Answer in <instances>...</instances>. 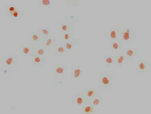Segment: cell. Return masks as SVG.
Returning a JSON list of instances; mask_svg holds the SVG:
<instances>
[{
	"label": "cell",
	"instance_id": "cell-6",
	"mask_svg": "<svg viewBox=\"0 0 151 114\" xmlns=\"http://www.w3.org/2000/svg\"><path fill=\"white\" fill-rule=\"evenodd\" d=\"M71 78L75 80L84 79L85 66L83 65L72 66Z\"/></svg>",
	"mask_w": 151,
	"mask_h": 114
},
{
	"label": "cell",
	"instance_id": "cell-5",
	"mask_svg": "<svg viewBox=\"0 0 151 114\" xmlns=\"http://www.w3.org/2000/svg\"><path fill=\"white\" fill-rule=\"evenodd\" d=\"M89 100L83 95L82 93H77L72 97L71 105L74 107H83L87 104Z\"/></svg>",
	"mask_w": 151,
	"mask_h": 114
},
{
	"label": "cell",
	"instance_id": "cell-25",
	"mask_svg": "<svg viewBox=\"0 0 151 114\" xmlns=\"http://www.w3.org/2000/svg\"><path fill=\"white\" fill-rule=\"evenodd\" d=\"M47 51L46 49L43 45H35V54L41 56L43 57V59H45V53Z\"/></svg>",
	"mask_w": 151,
	"mask_h": 114
},
{
	"label": "cell",
	"instance_id": "cell-14",
	"mask_svg": "<svg viewBox=\"0 0 151 114\" xmlns=\"http://www.w3.org/2000/svg\"><path fill=\"white\" fill-rule=\"evenodd\" d=\"M116 54L107 55L104 57V64L105 68H112L115 63Z\"/></svg>",
	"mask_w": 151,
	"mask_h": 114
},
{
	"label": "cell",
	"instance_id": "cell-26",
	"mask_svg": "<svg viewBox=\"0 0 151 114\" xmlns=\"http://www.w3.org/2000/svg\"><path fill=\"white\" fill-rule=\"evenodd\" d=\"M102 95H98L94 97L93 99H91L90 100H89L88 102L93 105L95 107H99L102 105Z\"/></svg>",
	"mask_w": 151,
	"mask_h": 114
},
{
	"label": "cell",
	"instance_id": "cell-29",
	"mask_svg": "<svg viewBox=\"0 0 151 114\" xmlns=\"http://www.w3.org/2000/svg\"><path fill=\"white\" fill-rule=\"evenodd\" d=\"M80 1H75V0H69L66 1L65 2V5L66 7H76L79 5L80 3Z\"/></svg>",
	"mask_w": 151,
	"mask_h": 114
},
{
	"label": "cell",
	"instance_id": "cell-1",
	"mask_svg": "<svg viewBox=\"0 0 151 114\" xmlns=\"http://www.w3.org/2000/svg\"><path fill=\"white\" fill-rule=\"evenodd\" d=\"M134 28L122 26L119 27V40L122 45H131L134 42Z\"/></svg>",
	"mask_w": 151,
	"mask_h": 114
},
{
	"label": "cell",
	"instance_id": "cell-21",
	"mask_svg": "<svg viewBox=\"0 0 151 114\" xmlns=\"http://www.w3.org/2000/svg\"><path fill=\"white\" fill-rule=\"evenodd\" d=\"M38 31L44 37L45 39L50 37L52 35V29L50 27H41L39 29H38Z\"/></svg>",
	"mask_w": 151,
	"mask_h": 114
},
{
	"label": "cell",
	"instance_id": "cell-28",
	"mask_svg": "<svg viewBox=\"0 0 151 114\" xmlns=\"http://www.w3.org/2000/svg\"><path fill=\"white\" fill-rule=\"evenodd\" d=\"M12 68L8 67L4 65L1 67V73L4 76H8L9 75L12 74Z\"/></svg>",
	"mask_w": 151,
	"mask_h": 114
},
{
	"label": "cell",
	"instance_id": "cell-16",
	"mask_svg": "<svg viewBox=\"0 0 151 114\" xmlns=\"http://www.w3.org/2000/svg\"><path fill=\"white\" fill-rule=\"evenodd\" d=\"M125 62H126V60H125V55L124 54V52L122 51L119 54H116L114 67H121L124 65Z\"/></svg>",
	"mask_w": 151,
	"mask_h": 114
},
{
	"label": "cell",
	"instance_id": "cell-23",
	"mask_svg": "<svg viewBox=\"0 0 151 114\" xmlns=\"http://www.w3.org/2000/svg\"><path fill=\"white\" fill-rule=\"evenodd\" d=\"M55 40L52 36L45 38L43 45L47 51H49L53 47L55 43Z\"/></svg>",
	"mask_w": 151,
	"mask_h": 114
},
{
	"label": "cell",
	"instance_id": "cell-15",
	"mask_svg": "<svg viewBox=\"0 0 151 114\" xmlns=\"http://www.w3.org/2000/svg\"><path fill=\"white\" fill-rule=\"evenodd\" d=\"M107 39L109 41L119 40V27H109L107 33Z\"/></svg>",
	"mask_w": 151,
	"mask_h": 114
},
{
	"label": "cell",
	"instance_id": "cell-4",
	"mask_svg": "<svg viewBox=\"0 0 151 114\" xmlns=\"http://www.w3.org/2000/svg\"><path fill=\"white\" fill-rule=\"evenodd\" d=\"M68 68L66 65H55L53 69V75L55 77V84L62 85L64 84L65 78L68 76Z\"/></svg>",
	"mask_w": 151,
	"mask_h": 114
},
{
	"label": "cell",
	"instance_id": "cell-20",
	"mask_svg": "<svg viewBox=\"0 0 151 114\" xmlns=\"http://www.w3.org/2000/svg\"><path fill=\"white\" fill-rule=\"evenodd\" d=\"M96 108L93 105L88 102L82 108V113L83 114H95Z\"/></svg>",
	"mask_w": 151,
	"mask_h": 114
},
{
	"label": "cell",
	"instance_id": "cell-18",
	"mask_svg": "<svg viewBox=\"0 0 151 114\" xmlns=\"http://www.w3.org/2000/svg\"><path fill=\"white\" fill-rule=\"evenodd\" d=\"M27 39L31 41L33 45H39L40 42V35L39 33L28 32L27 33Z\"/></svg>",
	"mask_w": 151,
	"mask_h": 114
},
{
	"label": "cell",
	"instance_id": "cell-17",
	"mask_svg": "<svg viewBox=\"0 0 151 114\" xmlns=\"http://www.w3.org/2000/svg\"><path fill=\"white\" fill-rule=\"evenodd\" d=\"M55 53L56 57L65 56L67 53H68L66 48L64 46V45H63L62 43L58 44L55 42Z\"/></svg>",
	"mask_w": 151,
	"mask_h": 114
},
{
	"label": "cell",
	"instance_id": "cell-11",
	"mask_svg": "<svg viewBox=\"0 0 151 114\" xmlns=\"http://www.w3.org/2000/svg\"><path fill=\"white\" fill-rule=\"evenodd\" d=\"M137 72L141 73H148L150 72L151 62L147 61H139L137 63Z\"/></svg>",
	"mask_w": 151,
	"mask_h": 114
},
{
	"label": "cell",
	"instance_id": "cell-22",
	"mask_svg": "<svg viewBox=\"0 0 151 114\" xmlns=\"http://www.w3.org/2000/svg\"><path fill=\"white\" fill-rule=\"evenodd\" d=\"M79 43V39L78 38H73V40H71L69 42H65L64 43H62L64 45V46L65 47L67 50V52H72L73 48H74V45H78Z\"/></svg>",
	"mask_w": 151,
	"mask_h": 114
},
{
	"label": "cell",
	"instance_id": "cell-24",
	"mask_svg": "<svg viewBox=\"0 0 151 114\" xmlns=\"http://www.w3.org/2000/svg\"><path fill=\"white\" fill-rule=\"evenodd\" d=\"M74 38V33L66 32L60 35V43L69 42Z\"/></svg>",
	"mask_w": 151,
	"mask_h": 114
},
{
	"label": "cell",
	"instance_id": "cell-30",
	"mask_svg": "<svg viewBox=\"0 0 151 114\" xmlns=\"http://www.w3.org/2000/svg\"><path fill=\"white\" fill-rule=\"evenodd\" d=\"M67 21L77 22L79 21V17L76 15H69L66 17Z\"/></svg>",
	"mask_w": 151,
	"mask_h": 114
},
{
	"label": "cell",
	"instance_id": "cell-8",
	"mask_svg": "<svg viewBox=\"0 0 151 114\" xmlns=\"http://www.w3.org/2000/svg\"><path fill=\"white\" fill-rule=\"evenodd\" d=\"M18 56L17 54H7L4 58V65L8 67L15 68L18 65Z\"/></svg>",
	"mask_w": 151,
	"mask_h": 114
},
{
	"label": "cell",
	"instance_id": "cell-12",
	"mask_svg": "<svg viewBox=\"0 0 151 114\" xmlns=\"http://www.w3.org/2000/svg\"><path fill=\"white\" fill-rule=\"evenodd\" d=\"M60 35L66 32L74 33V25L69 21H62L60 24Z\"/></svg>",
	"mask_w": 151,
	"mask_h": 114
},
{
	"label": "cell",
	"instance_id": "cell-2",
	"mask_svg": "<svg viewBox=\"0 0 151 114\" xmlns=\"http://www.w3.org/2000/svg\"><path fill=\"white\" fill-rule=\"evenodd\" d=\"M113 78L111 72L105 71L100 73L97 80L100 90L112 89Z\"/></svg>",
	"mask_w": 151,
	"mask_h": 114
},
{
	"label": "cell",
	"instance_id": "cell-7",
	"mask_svg": "<svg viewBox=\"0 0 151 114\" xmlns=\"http://www.w3.org/2000/svg\"><path fill=\"white\" fill-rule=\"evenodd\" d=\"M125 55L126 62H131L136 57L139 56L140 49L139 48H126L122 51Z\"/></svg>",
	"mask_w": 151,
	"mask_h": 114
},
{
	"label": "cell",
	"instance_id": "cell-10",
	"mask_svg": "<svg viewBox=\"0 0 151 114\" xmlns=\"http://www.w3.org/2000/svg\"><path fill=\"white\" fill-rule=\"evenodd\" d=\"M35 45L23 44L21 46V55L24 57H32L35 54Z\"/></svg>",
	"mask_w": 151,
	"mask_h": 114
},
{
	"label": "cell",
	"instance_id": "cell-9",
	"mask_svg": "<svg viewBox=\"0 0 151 114\" xmlns=\"http://www.w3.org/2000/svg\"><path fill=\"white\" fill-rule=\"evenodd\" d=\"M82 93L88 100L93 99L96 96L101 95V90L95 88H86L83 89Z\"/></svg>",
	"mask_w": 151,
	"mask_h": 114
},
{
	"label": "cell",
	"instance_id": "cell-13",
	"mask_svg": "<svg viewBox=\"0 0 151 114\" xmlns=\"http://www.w3.org/2000/svg\"><path fill=\"white\" fill-rule=\"evenodd\" d=\"M32 66L33 68L45 67V60L41 56L34 54L32 56Z\"/></svg>",
	"mask_w": 151,
	"mask_h": 114
},
{
	"label": "cell",
	"instance_id": "cell-27",
	"mask_svg": "<svg viewBox=\"0 0 151 114\" xmlns=\"http://www.w3.org/2000/svg\"><path fill=\"white\" fill-rule=\"evenodd\" d=\"M52 5V1L50 0H41L38 2L37 6L41 8H49Z\"/></svg>",
	"mask_w": 151,
	"mask_h": 114
},
{
	"label": "cell",
	"instance_id": "cell-3",
	"mask_svg": "<svg viewBox=\"0 0 151 114\" xmlns=\"http://www.w3.org/2000/svg\"><path fill=\"white\" fill-rule=\"evenodd\" d=\"M4 9L6 17L12 20H19L24 16L23 11L16 4H5Z\"/></svg>",
	"mask_w": 151,
	"mask_h": 114
},
{
	"label": "cell",
	"instance_id": "cell-19",
	"mask_svg": "<svg viewBox=\"0 0 151 114\" xmlns=\"http://www.w3.org/2000/svg\"><path fill=\"white\" fill-rule=\"evenodd\" d=\"M123 45L121 44L120 42L117 40H112L109 43V49L112 52H119L122 51Z\"/></svg>",
	"mask_w": 151,
	"mask_h": 114
}]
</instances>
